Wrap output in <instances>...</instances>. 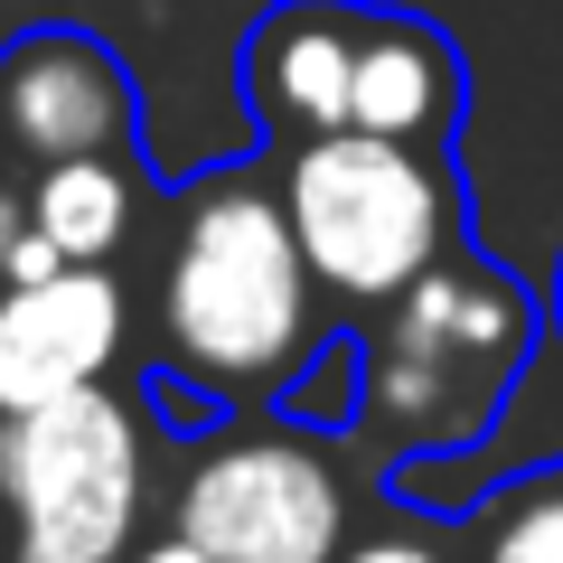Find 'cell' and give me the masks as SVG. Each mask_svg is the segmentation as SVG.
Returning <instances> with one entry per match:
<instances>
[{
	"label": "cell",
	"instance_id": "obj_1",
	"mask_svg": "<svg viewBox=\"0 0 563 563\" xmlns=\"http://www.w3.org/2000/svg\"><path fill=\"white\" fill-rule=\"evenodd\" d=\"M329 339H339V310L282 225L273 161H225L188 179L161 217V263H151L161 385L217 404V413L291 404V385L320 366Z\"/></svg>",
	"mask_w": 563,
	"mask_h": 563
},
{
	"label": "cell",
	"instance_id": "obj_2",
	"mask_svg": "<svg viewBox=\"0 0 563 563\" xmlns=\"http://www.w3.org/2000/svg\"><path fill=\"white\" fill-rule=\"evenodd\" d=\"M544 339V301L507 263L451 244L442 263H422L395 301L357 310V442L385 470L404 461H461L498 432L507 395H517L526 357Z\"/></svg>",
	"mask_w": 563,
	"mask_h": 563
},
{
	"label": "cell",
	"instance_id": "obj_3",
	"mask_svg": "<svg viewBox=\"0 0 563 563\" xmlns=\"http://www.w3.org/2000/svg\"><path fill=\"white\" fill-rule=\"evenodd\" d=\"M273 198L301 244L329 310L395 301L422 263L470 244V198L451 141H385V132H310L273 151Z\"/></svg>",
	"mask_w": 563,
	"mask_h": 563
},
{
	"label": "cell",
	"instance_id": "obj_4",
	"mask_svg": "<svg viewBox=\"0 0 563 563\" xmlns=\"http://www.w3.org/2000/svg\"><path fill=\"white\" fill-rule=\"evenodd\" d=\"M161 507L141 385H76L0 413V563H122Z\"/></svg>",
	"mask_w": 563,
	"mask_h": 563
},
{
	"label": "cell",
	"instance_id": "obj_5",
	"mask_svg": "<svg viewBox=\"0 0 563 563\" xmlns=\"http://www.w3.org/2000/svg\"><path fill=\"white\" fill-rule=\"evenodd\" d=\"M366 507L347 442L301 413H235L179 451L161 536L198 563H329Z\"/></svg>",
	"mask_w": 563,
	"mask_h": 563
},
{
	"label": "cell",
	"instance_id": "obj_6",
	"mask_svg": "<svg viewBox=\"0 0 563 563\" xmlns=\"http://www.w3.org/2000/svg\"><path fill=\"white\" fill-rule=\"evenodd\" d=\"M85 151H141V95L132 66L95 29H20L0 47V169H47Z\"/></svg>",
	"mask_w": 563,
	"mask_h": 563
},
{
	"label": "cell",
	"instance_id": "obj_7",
	"mask_svg": "<svg viewBox=\"0 0 563 563\" xmlns=\"http://www.w3.org/2000/svg\"><path fill=\"white\" fill-rule=\"evenodd\" d=\"M122 329H132V301L113 263H57L38 282H0V413L113 376Z\"/></svg>",
	"mask_w": 563,
	"mask_h": 563
},
{
	"label": "cell",
	"instance_id": "obj_8",
	"mask_svg": "<svg viewBox=\"0 0 563 563\" xmlns=\"http://www.w3.org/2000/svg\"><path fill=\"white\" fill-rule=\"evenodd\" d=\"M470 103V66L442 20L366 0L357 10V57H347V122L339 132H385V141H451Z\"/></svg>",
	"mask_w": 563,
	"mask_h": 563
},
{
	"label": "cell",
	"instance_id": "obj_9",
	"mask_svg": "<svg viewBox=\"0 0 563 563\" xmlns=\"http://www.w3.org/2000/svg\"><path fill=\"white\" fill-rule=\"evenodd\" d=\"M366 0H273L244 29V113L263 141H310L347 122V57Z\"/></svg>",
	"mask_w": 563,
	"mask_h": 563
},
{
	"label": "cell",
	"instance_id": "obj_10",
	"mask_svg": "<svg viewBox=\"0 0 563 563\" xmlns=\"http://www.w3.org/2000/svg\"><path fill=\"white\" fill-rule=\"evenodd\" d=\"M151 225V169L141 151H85V161L29 169V235L57 263H122Z\"/></svg>",
	"mask_w": 563,
	"mask_h": 563
},
{
	"label": "cell",
	"instance_id": "obj_11",
	"mask_svg": "<svg viewBox=\"0 0 563 563\" xmlns=\"http://www.w3.org/2000/svg\"><path fill=\"white\" fill-rule=\"evenodd\" d=\"M470 563H563V461H536L517 479H498L461 517Z\"/></svg>",
	"mask_w": 563,
	"mask_h": 563
},
{
	"label": "cell",
	"instance_id": "obj_12",
	"mask_svg": "<svg viewBox=\"0 0 563 563\" xmlns=\"http://www.w3.org/2000/svg\"><path fill=\"white\" fill-rule=\"evenodd\" d=\"M329 563H470V554H461V517H413L395 498H366Z\"/></svg>",
	"mask_w": 563,
	"mask_h": 563
},
{
	"label": "cell",
	"instance_id": "obj_13",
	"mask_svg": "<svg viewBox=\"0 0 563 563\" xmlns=\"http://www.w3.org/2000/svg\"><path fill=\"white\" fill-rule=\"evenodd\" d=\"M38 273H57V254L29 235V179L10 169L0 179V282H38Z\"/></svg>",
	"mask_w": 563,
	"mask_h": 563
},
{
	"label": "cell",
	"instance_id": "obj_14",
	"mask_svg": "<svg viewBox=\"0 0 563 563\" xmlns=\"http://www.w3.org/2000/svg\"><path fill=\"white\" fill-rule=\"evenodd\" d=\"M122 563H198V554H188V544H169V536H141Z\"/></svg>",
	"mask_w": 563,
	"mask_h": 563
},
{
	"label": "cell",
	"instance_id": "obj_15",
	"mask_svg": "<svg viewBox=\"0 0 563 563\" xmlns=\"http://www.w3.org/2000/svg\"><path fill=\"white\" fill-rule=\"evenodd\" d=\"M544 320H554V339H563V254H554V291H544Z\"/></svg>",
	"mask_w": 563,
	"mask_h": 563
}]
</instances>
